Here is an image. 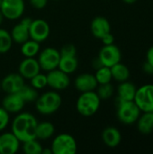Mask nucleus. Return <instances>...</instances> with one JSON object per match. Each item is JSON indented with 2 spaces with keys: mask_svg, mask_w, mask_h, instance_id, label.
<instances>
[{
  "mask_svg": "<svg viewBox=\"0 0 153 154\" xmlns=\"http://www.w3.org/2000/svg\"><path fill=\"white\" fill-rule=\"evenodd\" d=\"M38 121L36 117L27 112H20L14 118L11 125V132L21 143L36 139V127Z\"/></svg>",
  "mask_w": 153,
  "mask_h": 154,
  "instance_id": "nucleus-1",
  "label": "nucleus"
},
{
  "mask_svg": "<svg viewBox=\"0 0 153 154\" xmlns=\"http://www.w3.org/2000/svg\"><path fill=\"white\" fill-rule=\"evenodd\" d=\"M62 104L60 95L56 90L47 91L35 101L36 110L43 116H50L56 113Z\"/></svg>",
  "mask_w": 153,
  "mask_h": 154,
  "instance_id": "nucleus-2",
  "label": "nucleus"
},
{
  "mask_svg": "<svg viewBox=\"0 0 153 154\" xmlns=\"http://www.w3.org/2000/svg\"><path fill=\"white\" fill-rule=\"evenodd\" d=\"M100 105L101 99L95 90L82 92L77 100L76 109L79 115L88 117L94 116L99 110Z\"/></svg>",
  "mask_w": 153,
  "mask_h": 154,
  "instance_id": "nucleus-3",
  "label": "nucleus"
},
{
  "mask_svg": "<svg viewBox=\"0 0 153 154\" xmlns=\"http://www.w3.org/2000/svg\"><path fill=\"white\" fill-rule=\"evenodd\" d=\"M116 106L117 118L124 125H129L136 123V121L142 114V111L133 100L124 101L117 99Z\"/></svg>",
  "mask_w": 153,
  "mask_h": 154,
  "instance_id": "nucleus-4",
  "label": "nucleus"
},
{
  "mask_svg": "<svg viewBox=\"0 0 153 154\" xmlns=\"http://www.w3.org/2000/svg\"><path fill=\"white\" fill-rule=\"evenodd\" d=\"M50 149L52 154H75L78 144L71 134L61 133L52 140Z\"/></svg>",
  "mask_w": 153,
  "mask_h": 154,
  "instance_id": "nucleus-5",
  "label": "nucleus"
},
{
  "mask_svg": "<svg viewBox=\"0 0 153 154\" xmlns=\"http://www.w3.org/2000/svg\"><path fill=\"white\" fill-rule=\"evenodd\" d=\"M60 60V53L55 48L48 47L39 52L37 60L40 64L41 69L44 71H50L55 69L59 66Z\"/></svg>",
  "mask_w": 153,
  "mask_h": 154,
  "instance_id": "nucleus-6",
  "label": "nucleus"
},
{
  "mask_svg": "<svg viewBox=\"0 0 153 154\" xmlns=\"http://www.w3.org/2000/svg\"><path fill=\"white\" fill-rule=\"evenodd\" d=\"M133 101L142 112H153V85L147 84L137 88Z\"/></svg>",
  "mask_w": 153,
  "mask_h": 154,
  "instance_id": "nucleus-7",
  "label": "nucleus"
},
{
  "mask_svg": "<svg viewBox=\"0 0 153 154\" xmlns=\"http://www.w3.org/2000/svg\"><path fill=\"white\" fill-rule=\"evenodd\" d=\"M24 0H2L0 12L7 20H16L22 17L24 13Z\"/></svg>",
  "mask_w": 153,
  "mask_h": 154,
  "instance_id": "nucleus-8",
  "label": "nucleus"
},
{
  "mask_svg": "<svg viewBox=\"0 0 153 154\" xmlns=\"http://www.w3.org/2000/svg\"><path fill=\"white\" fill-rule=\"evenodd\" d=\"M97 57L100 60L103 66L111 68L115 64L121 61L122 53L120 49L115 44L104 45L101 48Z\"/></svg>",
  "mask_w": 153,
  "mask_h": 154,
  "instance_id": "nucleus-9",
  "label": "nucleus"
},
{
  "mask_svg": "<svg viewBox=\"0 0 153 154\" xmlns=\"http://www.w3.org/2000/svg\"><path fill=\"white\" fill-rule=\"evenodd\" d=\"M47 82L48 86L53 90L60 91L66 89L70 84V79L69 74L63 72L60 69H55L50 71H48Z\"/></svg>",
  "mask_w": 153,
  "mask_h": 154,
  "instance_id": "nucleus-10",
  "label": "nucleus"
},
{
  "mask_svg": "<svg viewBox=\"0 0 153 154\" xmlns=\"http://www.w3.org/2000/svg\"><path fill=\"white\" fill-rule=\"evenodd\" d=\"M50 33V27L49 23L43 19L32 20L29 27L30 39H32L38 42H45Z\"/></svg>",
  "mask_w": 153,
  "mask_h": 154,
  "instance_id": "nucleus-11",
  "label": "nucleus"
},
{
  "mask_svg": "<svg viewBox=\"0 0 153 154\" xmlns=\"http://www.w3.org/2000/svg\"><path fill=\"white\" fill-rule=\"evenodd\" d=\"M32 21V19H31L30 17H24L21 20V22L19 23L15 24L12 28L10 34H11V37H12L14 42L22 44L23 42H24L28 39H30L29 27H30Z\"/></svg>",
  "mask_w": 153,
  "mask_h": 154,
  "instance_id": "nucleus-12",
  "label": "nucleus"
},
{
  "mask_svg": "<svg viewBox=\"0 0 153 154\" xmlns=\"http://www.w3.org/2000/svg\"><path fill=\"white\" fill-rule=\"evenodd\" d=\"M24 84V79L19 73H10L1 80V89L6 94L17 93Z\"/></svg>",
  "mask_w": 153,
  "mask_h": 154,
  "instance_id": "nucleus-13",
  "label": "nucleus"
},
{
  "mask_svg": "<svg viewBox=\"0 0 153 154\" xmlns=\"http://www.w3.org/2000/svg\"><path fill=\"white\" fill-rule=\"evenodd\" d=\"M21 142L12 133H3L0 134V154H14L20 148Z\"/></svg>",
  "mask_w": 153,
  "mask_h": 154,
  "instance_id": "nucleus-14",
  "label": "nucleus"
},
{
  "mask_svg": "<svg viewBox=\"0 0 153 154\" xmlns=\"http://www.w3.org/2000/svg\"><path fill=\"white\" fill-rule=\"evenodd\" d=\"M41 67L35 58H24L19 64L18 73L27 79H31L32 77L40 73Z\"/></svg>",
  "mask_w": 153,
  "mask_h": 154,
  "instance_id": "nucleus-15",
  "label": "nucleus"
},
{
  "mask_svg": "<svg viewBox=\"0 0 153 154\" xmlns=\"http://www.w3.org/2000/svg\"><path fill=\"white\" fill-rule=\"evenodd\" d=\"M24 105L25 102L18 93L7 94L2 101V106L9 114H18L22 112Z\"/></svg>",
  "mask_w": 153,
  "mask_h": 154,
  "instance_id": "nucleus-16",
  "label": "nucleus"
},
{
  "mask_svg": "<svg viewBox=\"0 0 153 154\" xmlns=\"http://www.w3.org/2000/svg\"><path fill=\"white\" fill-rule=\"evenodd\" d=\"M74 86L79 92L94 91L96 89L98 83L95 78V75L90 73H83L78 75L74 80Z\"/></svg>",
  "mask_w": 153,
  "mask_h": 154,
  "instance_id": "nucleus-17",
  "label": "nucleus"
},
{
  "mask_svg": "<svg viewBox=\"0 0 153 154\" xmlns=\"http://www.w3.org/2000/svg\"><path fill=\"white\" fill-rule=\"evenodd\" d=\"M90 30L92 34L96 38L101 39L105 34L111 32V25L109 21L106 17L96 16L91 22Z\"/></svg>",
  "mask_w": 153,
  "mask_h": 154,
  "instance_id": "nucleus-18",
  "label": "nucleus"
},
{
  "mask_svg": "<svg viewBox=\"0 0 153 154\" xmlns=\"http://www.w3.org/2000/svg\"><path fill=\"white\" fill-rule=\"evenodd\" d=\"M102 141L107 147L115 148L122 141V134L117 128L109 126L102 132Z\"/></svg>",
  "mask_w": 153,
  "mask_h": 154,
  "instance_id": "nucleus-19",
  "label": "nucleus"
},
{
  "mask_svg": "<svg viewBox=\"0 0 153 154\" xmlns=\"http://www.w3.org/2000/svg\"><path fill=\"white\" fill-rule=\"evenodd\" d=\"M137 88L128 80L120 82L117 88V99L124 101H132L134 99Z\"/></svg>",
  "mask_w": 153,
  "mask_h": 154,
  "instance_id": "nucleus-20",
  "label": "nucleus"
},
{
  "mask_svg": "<svg viewBox=\"0 0 153 154\" xmlns=\"http://www.w3.org/2000/svg\"><path fill=\"white\" fill-rule=\"evenodd\" d=\"M137 123V129L140 134L148 135L153 132V113L142 112L139 116Z\"/></svg>",
  "mask_w": 153,
  "mask_h": 154,
  "instance_id": "nucleus-21",
  "label": "nucleus"
},
{
  "mask_svg": "<svg viewBox=\"0 0 153 154\" xmlns=\"http://www.w3.org/2000/svg\"><path fill=\"white\" fill-rule=\"evenodd\" d=\"M78 67V60L76 56H60L58 69L67 74L74 73Z\"/></svg>",
  "mask_w": 153,
  "mask_h": 154,
  "instance_id": "nucleus-22",
  "label": "nucleus"
},
{
  "mask_svg": "<svg viewBox=\"0 0 153 154\" xmlns=\"http://www.w3.org/2000/svg\"><path fill=\"white\" fill-rule=\"evenodd\" d=\"M55 133V127L52 123L44 121L38 123L36 127V139L48 140Z\"/></svg>",
  "mask_w": 153,
  "mask_h": 154,
  "instance_id": "nucleus-23",
  "label": "nucleus"
},
{
  "mask_svg": "<svg viewBox=\"0 0 153 154\" xmlns=\"http://www.w3.org/2000/svg\"><path fill=\"white\" fill-rule=\"evenodd\" d=\"M40 49V42L32 39H28L21 44V53L24 58H35V56L39 54Z\"/></svg>",
  "mask_w": 153,
  "mask_h": 154,
  "instance_id": "nucleus-24",
  "label": "nucleus"
},
{
  "mask_svg": "<svg viewBox=\"0 0 153 154\" xmlns=\"http://www.w3.org/2000/svg\"><path fill=\"white\" fill-rule=\"evenodd\" d=\"M110 69H111L113 79H115L118 82H124V81H126L129 79L130 70L127 68V66L121 63V61L115 64Z\"/></svg>",
  "mask_w": 153,
  "mask_h": 154,
  "instance_id": "nucleus-25",
  "label": "nucleus"
},
{
  "mask_svg": "<svg viewBox=\"0 0 153 154\" xmlns=\"http://www.w3.org/2000/svg\"><path fill=\"white\" fill-rule=\"evenodd\" d=\"M13 42L10 32L5 29L0 28V54L9 51L12 48Z\"/></svg>",
  "mask_w": 153,
  "mask_h": 154,
  "instance_id": "nucleus-26",
  "label": "nucleus"
},
{
  "mask_svg": "<svg viewBox=\"0 0 153 154\" xmlns=\"http://www.w3.org/2000/svg\"><path fill=\"white\" fill-rule=\"evenodd\" d=\"M17 93L21 96V97L23 99V101L25 103L26 102H35L39 97L38 91L36 88H34L32 86H27L25 84Z\"/></svg>",
  "mask_w": 153,
  "mask_h": 154,
  "instance_id": "nucleus-27",
  "label": "nucleus"
},
{
  "mask_svg": "<svg viewBox=\"0 0 153 154\" xmlns=\"http://www.w3.org/2000/svg\"><path fill=\"white\" fill-rule=\"evenodd\" d=\"M95 73V78L98 83V85L101 84H106L110 83L111 80L113 79L112 78V73H111V69L106 66H102L101 68L96 69Z\"/></svg>",
  "mask_w": 153,
  "mask_h": 154,
  "instance_id": "nucleus-28",
  "label": "nucleus"
},
{
  "mask_svg": "<svg viewBox=\"0 0 153 154\" xmlns=\"http://www.w3.org/2000/svg\"><path fill=\"white\" fill-rule=\"evenodd\" d=\"M43 147L37 139L29 140L23 143V151L25 154H41Z\"/></svg>",
  "mask_w": 153,
  "mask_h": 154,
  "instance_id": "nucleus-29",
  "label": "nucleus"
},
{
  "mask_svg": "<svg viewBox=\"0 0 153 154\" xmlns=\"http://www.w3.org/2000/svg\"><path fill=\"white\" fill-rule=\"evenodd\" d=\"M96 94L98 95L99 98L101 100H106L109 99L110 97H112V96L114 95V87L113 85L110 83H106V84H101L98 85L96 88Z\"/></svg>",
  "mask_w": 153,
  "mask_h": 154,
  "instance_id": "nucleus-30",
  "label": "nucleus"
},
{
  "mask_svg": "<svg viewBox=\"0 0 153 154\" xmlns=\"http://www.w3.org/2000/svg\"><path fill=\"white\" fill-rule=\"evenodd\" d=\"M30 80H31V86L36 89H42L48 86L47 76L41 72L35 75L34 77H32Z\"/></svg>",
  "mask_w": 153,
  "mask_h": 154,
  "instance_id": "nucleus-31",
  "label": "nucleus"
},
{
  "mask_svg": "<svg viewBox=\"0 0 153 154\" xmlns=\"http://www.w3.org/2000/svg\"><path fill=\"white\" fill-rule=\"evenodd\" d=\"M10 122L9 113L3 107L0 106V132L4 131Z\"/></svg>",
  "mask_w": 153,
  "mask_h": 154,
  "instance_id": "nucleus-32",
  "label": "nucleus"
},
{
  "mask_svg": "<svg viewBox=\"0 0 153 154\" xmlns=\"http://www.w3.org/2000/svg\"><path fill=\"white\" fill-rule=\"evenodd\" d=\"M60 53V56H76L77 49L74 44L68 43L61 47Z\"/></svg>",
  "mask_w": 153,
  "mask_h": 154,
  "instance_id": "nucleus-33",
  "label": "nucleus"
},
{
  "mask_svg": "<svg viewBox=\"0 0 153 154\" xmlns=\"http://www.w3.org/2000/svg\"><path fill=\"white\" fill-rule=\"evenodd\" d=\"M30 4L33 8L41 10L47 5L48 0H30Z\"/></svg>",
  "mask_w": 153,
  "mask_h": 154,
  "instance_id": "nucleus-34",
  "label": "nucleus"
},
{
  "mask_svg": "<svg viewBox=\"0 0 153 154\" xmlns=\"http://www.w3.org/2000/svg\"><path fill=\"white\" fill-rule=\"evenodd\" d=\"M100 40L102 41L104 45H110V44H114V42H115V37L111 33V32L106 33V34H105Z\"/></svg>",
  "mask_w": 153,
  "mask_h": 154,
  "instance_id": "nucleus-35",
  "label": "nucleus"
},
{
  "mask_svg": "<svg viewBox=\"0 0 153 154\" xmlns=\"http://www.w3.org/2000/svg\"><path fill=\"white\" fill-rule=\"evenodd\" d=\"M146 61L153 66V46H151L146 53Z\"/></svg>",
  "mask_w": 153,
  "mask_h": 154,
  "instance_id": "nucleus-36",
  "label": "nucleus"
},
{
  "mask_svg": "<svg viewBox=\"0 0 153 154\" xmlns=\"http://www.w3.org/2000/svg\"><path fill=\"white\" fill-rule=\"evenodd\" d=\"M143 71L146 73V74H149V75H153V66L151 65L149 62H145L144 65H143Z\"/></svg>",
  "mask_w": 153,
  "mask_h": 154,
  "instance_id": "nucleus-37",
  "label": "nucleus"
},
{
  "mask_svg": "<svg viewBox=\"0 0 153 154\" xmlns=\"http://www.w3.org/2000/svg\"><path fill=\"white\" fill-rule=\"evenodd\" d=\"M92 66H93V68H94L95 69H99V68H101V67L103 66V64L101 63V61H100V60L98 59V57H96V59L93 60V61H92Z\"/></svg>",
  "mask_w": 153,
  "mask_h": 154,
  "instance_id": "nucleus-38",
  "label": "nucleus"
},
{
  "mask_svg": "<svg viewBox=\"0 0 153 154\" xmlns=\"http://www.w3.org/2000/svg\"><path fill=\"white\" fill-rule=\"evenodd\" d=\"M52 152H51V149L50 148H44L42 149V152H41V154H51Z\"/></svg>",
  "mask_w": 153,
  "mask_h": 154,
  "instance_id": "nucleus-39",
  "label": "nucleus"
},
{
  "mask_svg": "<svg viewBox=\"0 0 153 154\" xmlns=\"http://www.w3.org/2000/svg\"><path fill=\"white\" fill-rule=\"evenodd\" d=\"M137 1L138 0H123V2L125 3V4H127V5H133V4L136 3Z\"/></svg>",
  "mask_w": 153,
  "mask_h": 154,
  "instance_id": "nucleus-40",
  "label": "nucleus"
},
{
  "mask_svg": "<svg viewBox=\"0 0 153 154\" xmlns=\"http://www.w3.org/2000/svg\"><path fill=\"white\" fill-rule=\"evenodd\" d=\"M3 20H4V16H3L2 13L0 12V25H1V23H3Z\"/></svg>",
  "mask_w": 153,
  "mask_h": 154,
  "instance_id": "nucleus-41",
  "label": "nucleus"
},
{
  "mask_svg": "<svg viewBox=\"0 0 153 154\" xmlns=\"http://www.w3.org/2000/svg\"><path fill=\"white\" fill-rule=\"evenodd\" d=\"M1 4H2V0H0V6H1Z\"/></svg>",
  "mask_w": 153,
  "mask_h": 154,
  "instance_id": "nucleus-42",
  "label": "nucleus"
},
{
  "mask_svg": "<svg viewBox=\"0 0 153 154\" xmlns=\"http://www.w3.org/2000/svg\"><path fill=\"white\" fill-rule=\"evenodd\" d=\"M0 89H1V81H0Z\"/></svg>",
  "mask_w": 153,
  "mask_h": 154,
  "instance_id": "nucleus-43",
  "label": "nucleus"
},
{
  "mask_svg": "<svg viewBox=\"0 0 153 154\" xmlns=\"http://www.w3.org/2000/svg\"><path fill=\"white\" fill-rule=\"evenodd\" d=\"M53 1H59V0H53Z\"/></svg>",
  "mask_w": 153,
  "mask_h": 154,
  "instance_id": "nucleus-44",
  "label": "nucleus"
},
{
  "mask_svg": "<svg viewBox=\"0 0 153 154\" xmlns=\"http://www.w3.org/2000/svg\"><path fill=\"white\" fill-rule=\"evenodd\" d=\"M152 113H153V112H152Z\"/></svg>",
  "mask_w": 153,
  "mask_h": 154,
  "instance_id": "nucleus-45",
  "label": "nucleus"
}]
</instances>
